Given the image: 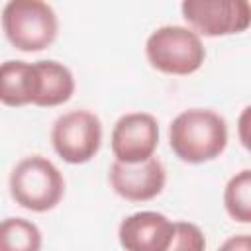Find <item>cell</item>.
Segmentation results:
<instances>
[{
	"mask_svg": "<svg viewBox=\"0 0 251 251\" xmlns=\"http://www.w3.org/2000/svg\"><path fill=\"white\" fill-rule=\"evenodd\" d=\"M247 118H249V106H245L243 108V114H241V118H239V137H241V143L245 145V147H249V139L245 137V127H247Z\"/></svg>",
	"mask_w": 251,
	"mask_h": 251,
	"instance_id": "16",
	"label": "cell"
},
{
	"mask_svg": "<svg viewBox=\"0 0 251 251\" xmlns=\"http://www.w3.org/2000/svg\"><path fill=\"white\" fill-rule=\"evenodd\" d=\"M218 251H251V237L247 233L231 235L218 247Z\"/></svg>",
	"mask_w": 251,
	"mask_h": 251,
	"instance_id": "15",
	"label": "cell"
},
{
	"mask_svg": "<svg viewBox=\"0 0 251 251\" xmlns=\"http://www.w3.org/2000/svg\"><path fill=\"white\" fill-rule=\"evenodd\" d=\"M35 69L39 76V90L33 106L55 108L73 98L76 84L67 65L53 59H41V61H35Z\"/></svg>",
	"mask_w": 251,
	"mask_h": 251,
	"instance_id": "11",
	"label": "cell"
},
{
	"mask_svg": "<svg viewBox=\"0 0 251 251\" xmlns=\"http://www.w3.org/2000/svg\"><path fill=\"white\" fill-rule=\"evenodd\" d=\"M8 188L18 206L43 214L57 208L63 200L65 176L47 157L27 155L14 165L8 178Z\"/></svg>",
	"mask_w": 251,
	"mask_h": 251,
	"instance_id": "2",
	"label": "cell"
},
{
	"mask_svg": "<svg viewBox=\"0 0 251 251\" xmlns=\"http://www.w3.org/2000/svg\"><path fill=\"white\" fill-rule=\"evenodd\" d=\"M0 22L10 45L24 53L47 49L59 33V18L43 0H10L2 8Z\"/></svg>",
	"mask_w": 251,
	"mask_h": 251,
	"instance_id": "3",
	"label": "cell"
},
{
	"mask_svg": "<svg viewBox=\"0 0 251 251\" xmlns=\"http://www.w3.org/2000/svg\"><path fill=\"white\" fill-rule=\"evenodd\" d=\"M145 57L149 65L175 76L196 73L206 61V47L202 37L186 25H161L153 29L145 41Z\"/></svg>",
	"mask_w": 251,
	"mask_h": 251,
	"instance_id": "4",
	"label": "cell"
},
{
	"mask_svg": "<svg viewBox=\"0 0 251 251\" xmlns=\"http://www.w3.org/2000/svg\"><path fill=\"white\" fill-rule=\"evenodd\" d=\"M175 222L155 210L126 216L118 226V241L124 251H167Z\"/></svg>",
	"mask_w": 251,
	"mask_h": 251,
	"instance_id": "9",
	"label": "cell"
},
{
	"mask_svg": "<svg viewBox=\"0 0 251 251\" xmlns=\"http://www.w3.org/2000/svg\"><path fill=\"white\" fill-rule=\"evenodd\" d=\"M224 208L233 222H251V171L243 169L235 173L224 188Z\"/></svg>",
	"mask_w": 251,
	"mask_h": 251,
	"instance_id": "13",
	"label": "cell"
},
{
	"mask_svg": "<svg viewBox=\"0 0 251 251\" xmlns=\"http://www.w3.org/2000/svg\"><path fill=\"white\" fill-rule=\"evenodd\" d=\"M39 90L35 63L8 59L0 63V104L22 108L33 104Z\"/></svg>",
	"mask_w": 251,
	"mask_h": 251,
	"instance_id": "10",
	"label": "cell"
},
{
	"mask_svg": "<svg viewBox=\"0 0 251 251\" xmlns=\"http://www.w3.org/2000/svg\"><path fill=\"white\" fill-rule=\"evenodd\" d=\"M41 229L25 218L10 216L0 220V251H41Z\"/></svg>",
	"mask_w": 251,
	"mask_h": 251,
	"instance_id": "12",
	"label": "cell"
},
{
	"mask_svg": "<svg viewBox=\"0 0 251 251\" xmlns=\"http://www.w3.org/2000/svg\"><path fill=\"white\" fill-rule=\"evenodd\" d=\"M171 151L188 165L210 163L227 147L226 118L210 108H188L169 126Z\"/></svg>",
	"mask_w": 251,
	"mask_h": 251,
	"instance_id": "1",
	"label": "cell"
},
{
	"mask_svg": "<svg viewBox=\"0 0 251 251\" xmlns=\"http://www.w3.org/2000/svg\"><path fill=\"white\" fill-rule=\"evenodd\" d=\"M51 145L69 165H84L96 157L102 145V122L90 110L61 114L51 126Z\"/></svg>",
	"mask_w": 251,
	"mask_h": 251,
	"instance_id": "5",
	"label": "cell"
},
{
	"mask_svg": "<svg viewBox=\"0 0 251 251\" xmlns=\"http://www.w3.org/2000/svg\"><path fill=\"white\" fill-rule=\"evenodd\" d=\"M180 12L188 27L200 37L243 33L251 24L247 0H184Z\"/></svg>",
	"mask_w": 251,
	"mask_h": 251,
	"instance_id": "6",
	"label": "cell"
},
{
	"mask_svg": "<svg viewBox=\"0 0 251 251\" xmlns=\"http://www.w3.org/2000/svg\"><path fill=\"white\" fill-rule=\"evenodd\" d=\"M108 182L120 198L127 202H147L163 192L167 171L157 157L133 165L114 161L108 169Z\"/></svg>",
	"mask_w": 251,
	"mask_h": 251,
	"instance_id": "8",
	"label": "cell"
},
{
	"mask_svg": "<svg viewBox=\"0 0 251 251\" xmlns=\"http://www.w3.org/2000/svg\"><path fill=\"white\" fill-rule=\"evenodd\" d=\"M167 251H206V237L192 222H175L173 239Z\"/></svg>",
	"mask_w": 251,
	"mask_h": 251,
	"instance_id": "14",
	"label": "cell"
},
{
	"mask_svg": "<svg viewBox=\"0 0 251 251\" xmlns=\"http://www.w3.org/2000/svg\"><path fill=\"white\" fill-rule=\"evenodd\" d=\"M159 145V122L149 112H127L118 118L112 127L110 147L114 161L141 163L155 157Z\"/></svg>",
	"mask_w": 251,
	"mask_h": 251,
	"instance_id": "7",
	"label": "cell"
}]
</instances>
